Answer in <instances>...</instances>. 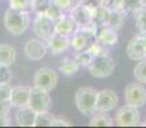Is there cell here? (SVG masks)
Returning <instances> with one entry per match:
<instances>
[{"label": "cell", "instance_id": "cell-1", "mask_svg": "<svg viewBox=\"0 0 146 128\" xmlns=\"http://www.w3.org/2000/svg\"><path fill=\"white\" fill-rule=\"evenodd\" d=\"M30 14L27 12H22L15 8L9 7L4 14V26L9 33L13 36H21L30 27Z\"/></svg>", "mask_w": 146, "mask_h": 128}, {"label": "cell", "instance_id": "cell-40", "mask_svg": "<svg viewBox=\"0 0 146 128\" xmlns=\"http://www.w3.org/2000/svg\"><path fill=\"white\" fill-rule=\"evenodd\" d=\"M10 126V119L8 115H0V127H7Z\"/></svg>", "mask_w": 146, "mask_h": 128}, {"label": "cell", "instance_id": "cell-3", "mask_svg": "<svg viewBox=\"0 0 146 128\" xmlns=\"http://www.w3.org/2000/svg\"><path fill=\"white\" fill-rule=\"evenodd\" d=\"M96 30L98 26L92 22L86 27H80L71 37V48L74 51L87 50L91 44L96 40Z\"/></svg>", "mask_w": 146, "mask_h": 128}, {"label": "cell", "instance_id": "cell-20", "mask_svg": "<svg viewBox=\"0 0 146 128\" xmlns=\"http://www.w3.org/2000/svg\"><path fill=\"white\" fill-rule=\"evenodd\" d=\"M90 119L88 126L91 127H113L114 126V119L109 115L108 113H101V111H95Z\"/></svg>", "mask_w": 146, "mask_h": 128}, {"label": "cell", "instance_id": "cell-19", "mask_svg": "<svg viewBox=\"0 0 146 128\" xmlns=\"http://www.w3.org/2000/svg\"><path fill=\"white\" fill-rule=\"evenodd\" d=\"M17 59L15 48L9 44H0V65L10 67Z\"/></svg>", "mask_w": 146, "mask_h": 128}, {"label": "cell", "instance_id": "cell-35", "mask_svg": "<svg viewBox=\"0 0 146 128\" xmlns=\"http://www.w3.org/2000/svg\"><path fill=\"white\" fill-rule=\"evenodd\" d=\"M12 88L9 83H0V100H10Z\"/></svg>", "mask_w": 146, "mask_h": 128}, {"label": "cell", "instance_id": "cell-36", "mask_svg": "<svg viewBox=\"0 0 146 128\" xmlns=\"http://www.w3.org/2000/svg\"><path fill=\"white\" fill-rule=\"evenodd\" d=\"M12 103L10 100H0V115H9Z\"/></svg>", "mask_w": 146, "mask_h": 128}, {"label": "cell", "instance_id": "cell-25", "mask_svg": "<svg viewBox=\"0 0 146 128\" xmlns=\"http://www.w3.org/2000/svg\"><path fill=\"white\" fill-rule=\"evenodd\" d=\"M133 77L137 82L146 85V58L137 62L133 68Z\"/></svg>", "mask_w": 146, "mask_h": 128}, {"label": "cell", "instance_id": "cell-32", "mask_svg": "<svg viewBox=\"0 0 146 128\" xmlns=\"http://www.w3.org/2000/svg\"><path fill=\"white\" fill-rule=\"evenodd\" d=\"M106 48H108V46L103 45V44L99 42L98 40H95L90 45V48H88L87 50L90 51L94 56H98V55H104V54H109V51H108V49Z\"/></svg>", "mask_w": 146, "mask_h": 128}, {"label": "cell", "instance_id": "cell-37", "mask_svg": "<svg viewBox=\"0 0 146 128\" xmlns=\"http://www.w3.org/2000/svg\"><path fill=\"white\" fill-rule=\"evenodd\" d=\"M69 126H72V123L68 119H64V118H56V117H54L53 122H51V127H69Z\"/></svg>", "mask_w": 146, "mask_h": 128}, {"label": "cell", "instance_id": "cell-17", "mask_svg": "<svg viewBox=\"0 0 146 128\" xmlns=\"http://www.w3.org/2000/svg\"><path fill=\"white\" fill-rule=\"evenodd\" d=\"M96 40L105 46H113L118 42V32L110 26H100L96 30Z\"/></svg>", "mask_w": 146, "mask_h": 128}, {"label": "cell", "instance_id": "cell-30", "mask_svg": "<svg viewBox=\"0 0 146 128\" xmlns=\"http://www.w3.org/2000/svg\"><path fill=\"white\" fill-rule=\"evenodd\" d=\"M53 3L64 13H69L73 8L81 4V0H53Z\"/></svg>", "mask_w": 146, "mask_h": 128}, {"label": "cell", "instance_id": "cell-2", "mask_svg": "<svg viewBox=\"0 0 146 128\" xmlns=\"http://www.w3.org/2000/svg\"><path fill=\"white\" fill-rule=\"evenodd\" d=\"M96 97H98V91L94 87L85 86L80 87L74 94V104L82 115H92L95 113Z\"/></svg>", "mask_w": 146, "mask_h": 128}, {"label": "cell", "instance_id": "cell-34", "mask_svg": "<svg viewBox=\"0 0 146 128\" xmlns=\"http://www.w3.org/2000/svg\"><path fill=\"white\" fill-rule=\"evenodd\" d=\"M12 81V72L9 67L0 65V83H9Z\"/></svg>", "mask_w": 146, "mask_h": 128}, {"label": "cell", "instance_id": "cell-28", "mask_svg": "<svg viewBox=\"0 0 146 128\" xmlns=\"http://www.w3.org/2000/svg\"><path fill=\"white\" fill-rule=\"evenodd\" d=\"M144 7L141 0H123V5H122V10L126 14H133L139 9Z\"/></svg>", "mask_w": 146, "mask_h": 128}, {"label": "cell", "instance_id": "cell-18", "mask_svg": "<svg viewBox=\"0 0 146 128\" xmlns=\"http://www.w3.org/2000/svg\"><path fill=\"white\" fill-rule=\"evenodd\" d=\"M36 115H37V113L30 109L28 106L19 108L14 115V122L19 127H35Z\"/></svg>", "mask_w": 146, "mask_h": 128}, {"label": "cell", "instance_id": "cell-13", "mask_svg": "<svg viewBox=\"0 0 146 128\" xmlns=\"http://www.w3.org/2000/svg\"><path fill=\"white\" fill-rule=\"evenodd\" d=\"M30 86H15L12 88V95H10V103L13 108H26L28 106L31 94Z\"/></svg>", "mask_w": 146, "mask_h": 128}, {"label": "cell", "instance_id": "cell-5", "mask_svg": "<svg viewBox=\"0 0 146 128\" xmlns=\"http://www.w3.org/2000/svg\"><path fill=\"white\" fill-rule=\"evenodd\" d=\"M124 103L126 105L141 108L146 104V88L141 82H131L124 88Z\"/></svg>", "mask_w": 146, "mask_h": 128}, {"label": "cell", "instance_id": "cell-45", "mask_svg": "<svg viewBox=\"0 0 146 128\" xmlns=\"http://www.w3.org/2000/svg\"><path fill=\"white\" fill-rule=\"evenodd\" d=\"M0 1H1V0H0Z\"/></svg>", "mask_w": 146, "mask_h": 128}, {"label": "cell", "instance_id": "cell-11", "mask_svg": "<svg viewBox=\"0 0 146 128\" xmlns=\"http://www.w3.org/2000/svg\"><path fill=\"white\" fill-rule=\"evenodd\" d=\"M25 55L27 56V59L33 62L41 60L42 58H45V55L48 54V45L44 42V40L41 38H30L27 42L25 44Z\"/></svg>", "mask_w": 146, "mask_h": 128}, {"label": "cell", "instance_id": "cell-4", "mask_svg": "<svg viewBox=\"0 0 146 128\" xmlns=\"http://www.w3.org/2000/svg\"><path fill=\"white\" fill-rule=\"evenodd\" d=\"M115 69V62L109 54L94 56L91 64L88 65V72L94 78H108L113 74Z\"/></svg>", "mask_w": 146, "mask_h": 128}, {"label": "cell", "instance_id": "cell-42", "mask_svg": "<svg viewBox=\"0 0 146 128\" xmlns=\"http://www.w3.org/2000/svg\"><path fill=\"white\" fill-rule=\"evenodd\" d=\"M142 37H144V42H145V48H146V33L145 35H142Z\"/></svg>", "mask_w": 146, "mask_h": 128}, {"label": "cell", "instance_id": "cell-27", "mask_svg": "<svg viewBox=\"0 0 146 128\" xmlns=\"http://www.w3.org/2000/svg\"><path fill=\"white\" fill-rule=\"evenodd\" d=\"M32 4V12L36 14H45L46 10L51 7L53 0H31Z\"/></svg>", "mask_w": 146, "mask_h": 128}, {"label": "cell", "instance_id": "cell-31", "mask_svg": "<svg viewBox=\"0 0 146 128\" xmlns=\"http://www.w3.org/2000/svg\"><path fill=\"white\" fill-rule=\"evenodd\" d=\"M9 7L15 8L18 10H22V12H32V4H31V0H9Z\"/></svg>", "mask_w": 146, "mask_h": 128}, {"label": "cell", "instance_id": "cell-9", "mask_svg": "<svg viewBox=\"0 0 146 128\" xmlns=\"http://www.w3.org/2000/svg\"><path fill=\"white\" fill-rule=\"evenodd\" d=\"M33 33L41 40L48 41L55 33V22L46 14H37L33 21Z\"/></svg>", "mask_w": 146, "mask_h": 128}, {"label": "cell", "instance_id": "cell-6", "mask_svg": "<svg viewBox=\"0 0 146 128\" xmlns=\"http://www.w3.org/2000/svg\"><path fill=\"white\" fill-rule=\"evenodd\" d=\"M28 108L32 109V110L36 111V113H45V111L50 110L51 97H50L49 91L33 86V87L31 88Z\"/></svg>", "mask_w": 146, "mask_h": 128}, {"label": "cell", "instance_id": "cell-12", "mask_svg": "<svg viewBox=\"0 0 146 128\" xmlns=\"http://www.w3.org/2000/svg\"><path fill=\"white\" fill-rule=\"evenodd\" d=\"M126 53H127V56L131 60H135V62H139L141 59L146 58V48H145L142 35L135 36V37H132L128 41L126 48Z\"/></svg>", "mask_w": 146, "mask_h": 128}, {"label": "cell", "instance_id": "cell-23", "mask_svg": "<svg viewBox=\"0 0 146 128\" xmlns=\"http://www.w3.org/2000/svg\"><path fill=\"white\" fill-rule=\"evenodd\" d=\"M126 13L123 10H111L110 9V15H109V22L108 26H110L114 30H121L124 25V19H126Z\"/></svg>", "mask_w": 146, "mask_h": 128}, {"label": "cell", "instance_id": "cell-15", "mask_svg": "<svg viewBox=\"0 0 146 128\" xmlns=\"http://www.w3.org/2000/svg\"><path fill=\"white\" fill-rule=\"evenodd\" d=\"M78 28L80 26L69 14H64L60 19L55 22V33L68 36V37H72L78 31Z\"/></svg>", "mask_w": 146, "mask_h": 128}, {"label": "cell", "instance_id": "cell-7", "mask_svg": "<svg viewBox=\"0 0 146 128\" xmlns=\"http://www.w3.org/2000/svg\"><path fill=\"white\" fill-rule=\"evenodd\" d=\"M141 122V114L139 108L129 105H124L118 109L114 115V124L119 127H135L139 126Z\"/></svg>", "mask_w": 146, "mask_h": 128}, {"label": "cell", "instance_id": "cell-29", "mask_svg": "<svg viewBox=\"0 0 146 128\" xmlns=\"http://www.w3.org/2000/svg\"><path fill=\"white\" fill-rule=\"evenodd\" d=\"M54 119V115L49 111L45 113H37L35 121V127H51V122Z\"/></svg>", "mask_w": 146, "mask_h": 128}, {"label": "cell", "instance_id": "cell-10", "mask_svg": "<svg viewBox=\"0 0 146 128\" xmlns=\"http://www.w3.org/2000/svg\"><path fill=\"white\" fill-rule=\"evenodd\" d=\"M118 95L110 88H104L101 91H98V97H96L95 111L101 113H109L114 110L118 105Z\"/></svg>", "mask_w": 146, "mask_h": 128}, {"label": "cell", "instance_id": "cell-14", "mask_svg": "<svg viewBox=\"0 0 146 128\" xmlns=\"http://www.w3.org/2000/svg\"><path fill=\"white\" fill-rule=\"evenodd\" d=\"M46 45H48V50L50 51L51 54L58 55V54L64 53L68 48H71V37L59 35V33H54V35L46 41Z\"/></svg>", "mask_w": 146, "mask_h": 128}, {"label": "cell", "instance_id": "cell-22", "mask_svg": "<svg viewBox=\"0 0 146 128\" xmlns=\"http://www.w3.org/2000/svg\"><path fill=\"white\" fill-rule=\"evenodd\" d=\"M81 65L74 60V58L69 59H64L63 63L59 65V72L63 73V76H67V77H71V76H74L76 73L80 70Z\"/></svg>", "mask_w": 146, "mask_h": 128}, {"label": "cell", "instance_id": "cell-24", "mask_svg": "<svg viewBox=\"0 0 146 128\" xmlns=\"http://www.w3.org/2000/svg\"><path fill=\"white\" fill-rule=\"evenodd\" d=\"M135 17V25H136L137 31L140 35H145L146 33V7H142L137 12L133 13Z\"/></svg>", "mask_w": 146, "mask_h": 128}, {"label": "cell", "instance_id": "cell-43", "mask_svg": "<svg viewBox=\"0 0 146 128\" xmlns=\"http://www.w3.org/2000/svg\"><path fill=\"white\" fill-rule=\"evenodd\" d=\"M141 3H142V5H144V7H146V0H141Z\"/></svg>", "mask_w": 146, "mask_h": 128}, {"label": "cell", "instance_id": "cell-38", "mask_svg": "<svg viewBox=\"0 0 146 128\" xmlns=\"http://www.w3.org/2000/svg\"><path fill=\"white\" fill-rule=\"evenodd\" d=\"M81 4L86 5V7L91 8V9H95V8L101 5V0H81Z\"/></svg>", "mask_w": 146, "mask_h": 128}, {"label": "cell", "instance_id": "cell-41", "mask_svg": "<svg viewBox=\"0 0 146 128\" xmlns=\"http://www.w3.org/2000/svg\"><path fill=\"white\" fill-rule=\"evenodd\" d=\"M111 1H113V0H101V5H104V7H106V8H109V9H110Z\"/></svg>", "mask_w": 146, "mask_h": 128}, {"label": "cell", "instance_id": "cell-16", "mask_svg": "<svg viewBox=\"0 0 146 128\" xmlns=\"http://www.w3.org/2000/svg\"><path fill=\"white\" fill-rule=\"evenodd\" d=\"M68 14L77 22L80 27H86L92 22V9L83 4H80L76 8H73Z\"/></svg>", "mask_w": 146, "mask_h": 128}, {"label": "cell", "instance_id": "cell-26", "mask_svg": "<svg viewBox=\"0 0 146 128\" xmlns=\"http://www.w3.org/2000/svg\"><path fill=\"white\" fill-rule=\"evenodd\" d=\"M73 58H74V60L77 62L81 67L88 68V65L91 64V62H92V59H94V55L88 50H82V51H76Z\"/></svg>", "mask_w": 146, "mask_h": 128}, {"label": "cell", "instance_id": "cell-21", "mask_svg": "<svg viewBox=\"0 0 146 128\" xmlns=\"http://www.w3.org/2000/svg\"><path fill=\"white\" fill-rule=\"evenodd\" d=\"M109 15H110V9L104 5H100V7L92 9V23H95L98 27L108 25Z\"/></svg>", "mask_w": 146, "mask_h": 128}, {"label": "cell", "instance_id": "cell-8", "mask_svg": "<svg viewBox=\"0 0 146 128\" xmlns=\"http://www.w3.org/2000/svg\"><path fill=\"white\" fill-rule=\"evenodd\" d=\"M58 80H59L58 73L53 68L42 67L38 68L36 70L35 76H33V86L40 87L46 91H51L53 88H55Z\"/></svg>", "mask_w": 146, "mask_h": 128}, {"label": "cell", "instance_id": "cell-39", "mask_svg": "<svg viewBox=\"0 0 146 128\" xmlns=\"http://www.w3.org/2000/svg\"><path fill=\"white\" fill-rule=\"evenodd\" d=\"M122 5H123V0H113L110 5L111 10H122Z\"/></svg>", "mask_w": 146, "mask_h": 128}, {"label": "cell", "instance_id": "cell-44", "mask_svg": "<svg viewBox=\"0 0 146 128\" xmlns=\"http://www.w3.org/2000/svg\"><path fill=\"white\" fill-rule=\"evenodd\" d=\"M142 124V126H146V122H144V123H141Z\"/></svg>", "mask_w": 146, "mask_h": 128}, {"label": "cell", "instance_id": "cell-33", "mask_svg": "<svg viewBox=\"0 0 146 128\" xmlns=\"http://www.w3.org/2000/svg\"><path fill=\"white\" fill-rule=\"evenodd\" d=\"M45 14L48 15V17L50 18L51 21H54V22H56V21H59V19H60V18L63 17V15L66 14V13H64L63 10L60 9V8H58V7H56V5L53 3V4H51V7L49 8L48 10H46V13H45Z\"/></svg>", "mask_w": 146, "mask_h": 128}]
</instances>
